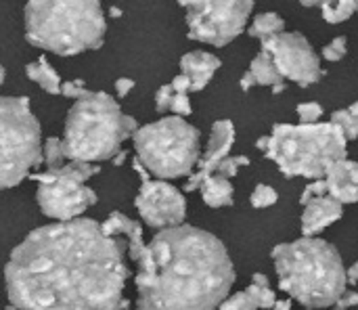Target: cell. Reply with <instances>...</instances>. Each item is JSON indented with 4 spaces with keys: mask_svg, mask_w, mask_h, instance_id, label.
Here are the masks:
<instances>
[{
    "mask_svg": "<svg viewBox=\"0 0 358 310\" xmlns=\"http://www.w3.org/2000/svg\"><path fill=\"white\" fill-rule=\"evenodd\" d=\"M248 292H250L252 298L256 300L258 309L271 310L275 307V302H277V296H275V292H273V288H271V281H268V277L262 275V273H256V275L252 277V283H250Z\"/></svg>",
    "mask_w": 358,
    "mask_h": 310,
    "instance_id": "7402d4cb",
    "label": "cell"
},
{
    "mask_svg": "<svg viewBox=\"0 0 358 310\" xmlns=\"http://www.w3.org/2000/svg\"><path fill=\"white\" fill-rule=\"evenodd\" d=\"M220 310H258L256 300L252 298V294L245 290V292H239L231 298H224V302L218 307Z\"/></svg>",
    "mask_w": 358,
    "mask_h": 310,
    "instance_id": "4316f807",
    "label": "cell"
},
{
    "mask_svg": "<svg viewBox=\"0 0 358 310\" xmlns=\"http://www.w3.org/2000/svg\"><path fill=\"white\" fill-rule=\"evenodd\" d=\"M243 166H250V157H245V155H235V157H224L220 164H218V168H216V172L218 174H222V176H227V178H233L237 172H239V168H243Z\"/></svg>",
    "mask_w": 358,
    "mask_h": 310,
    "instance_id": "83f0119b",
    "label": "cell"
},
{
    "mask_svg": "<svg viewBox=\"0 0 358 310\" xmlns=\"http://www.w3.org/2000/svg\"><path fill=\"white\" fill-rule=\"evenodd\" d=\"M132 88H134V80H130V78L115 80V92H117V97H126L128 92H132Z\"/></svg>",
    "mask_w": 358,
    "mask_h": 310,
    "instance_id": "8d00e7d4",
    "label": "cell"
},
{
    "mask_svg": "<svg viewBox=\"0 0 358 310\" xmlns=\"http://www.w3.org/2000/svg\"><path fill=\"white\" fill-rule=\"evenodd\" d=\"M279 82H283V76H281L279 67L275 65L273 57L266 50H260L254 57V61H252L250 69L245 71V76L241 78L239 86H241L243 92H248L256 84L258 86H275Z\"/></svg>",
    "mask_w": 358,
    "mask_h": 310,
    "instance_id": "ac0fdd59",
    "label": "cell"
},
{
    "mask_svg": "<svg viewBox=\"0 0 358 310\" xmlns=\"http://www.w3.org/2000/svg\"><path fill=\"white\" fill-rule=\"evenodd\" d=\"M42 157H44V164L46 168H59L65 164V151H63V141L61 139H46L44 147H42Z\"/></svg>",
    "mask_w": 358,
    "mask_h": 310,
    "instance_id": "d4e9b609",
    "label": "cell"
},
{
    "mask_svg": "<svg viewBox=\"0 0 358 310\" xmlns=\"http://www.w3.org/2000/svg\"><path fill=\"white\" fill-rule=\"evenodd\" d=\"M128 275L124 244L90 218L31 231L4 267L15 310H124Z\"/></svg>",
    "mask_w": 358,
    "mask_h": 310,
    "instance_id": "6da1fadb",
    "label": "cell"
},
{
    "mask_svg": "<svg viewBox=\"0 0 358 310\" xmlns=\"http://www.w3.org/2000/svg\"><path fill=\"white\" fill-rule=\"evenodd\" d=\"M4 84V67L0 65V86Z\"/></svg>",
    "mask_w": 358,
    "mask_h": 310,
    "instance_id": "7bdbcfd3",
    "label": "cell"
},
{
    "mask_svg": "<svg viewBox=\"0 0 358 310\" xmlns=\"http://www.w3.org/2000/svg\"><path fill=\"white\" fill-rule=\"evenodd\" d=\"M344 216V204L334 199L329 193L313 197L308 204H304V214H302V233L304 237H315L323 229L331 227Z\"/></svg>",
    "mask_w": 358,
    "mask_h": 310,
    "instance_id": "5bb4252c",
    "label": "cell"
},
{
    "mask_svg": "<svg viewBox=\"0 0 358 310\" xmlns=\"http://www.w3.org/2000/svg\"><path fill=\"white\" fill-rule=\"evenodd\" d=\"M346 275H348V283H350V286H358V262H355V265L346 271Z\"/></svg>",
    "mask_w": 358,
    "mask_h": 310,
    "instance_id": "74e56055",
    "label": "cell"
},
{
    "mask_svg": "<svg viewBox=\"0 0 358 310\" xmlns=\"http://www.w3.org/2000/svg\"><path fill=\"white\" fill-rule=\"evenodd\" d=\"M279 31H285V21L277 13H262L250 25V36L260 38V40H264L268 36H275Z\"/></svg>",
    "mask_w": 358,
    "mask_h": 310,
    "instance_id": "44dd1931",
    "label": "cell"
},
{
    "mask_svg": "<svg viewBox=\"0 0 358 310\" xmlns=\"http://www.w3.org/2000/svg\"><path fill=\"white\" fill-rule=\"evenodd\" d=\"M134 206L141 218L145 220V225L159 229V231L182 225L187 216L185 195L176 187L166 183L164 178L143 181L141 191L134 199Z\"/></svg>",
    "mask_w": 358,
    "mask_h": 310,
    "instance_id": "7c38bea8",
    "label": "cell"
},
{
    "mask_svg": "<svg viewBox=\"0 0 358 310\" xmlns=\"http://www.w3.org/2000/svg\"><path fill=\"white\" fill-rule=\"evenodd\" d=\"M111 15H113V17H120V15H122V10H117V8H111Z\"/></svg>",
    "mask_w": 358,
    "mask_h": 310,
    "instance_id": "ee69618b",
    "label": "cell"
},
{
    "mask_svg": "<svg viewBox=\"0 0 358 310\" xmlns=\"http://www.w3.org/2000/svg\"><path fill=\"white\" fill-rule=\"evenodd\" d=\"M279 275V290L304 309L334 307L346 292L348 275L340 252L317 237L279 244L271 252Z\"/></svg>",
    "mask_w": 358,
    "mask_h": 310,
    "instance_id": "3957f363",
    "label": "cell"
},
{
    "mask_svg": "<svg viewBox=\"0 0 358 310\" xmlns=\"http://www.w3.org/2000/svg\"><path fill=\"white\" fill-rule=\"evenodd\" d=\"M319 195H327V181L325 178H315L313 183L306 185V189L302 191V197H300V204H308L313 197H319Z\"/></svg>",
    "mask_w": 358,
    "mask_h": 310,
    "instance_id": "4dcf8cb0",
    "label": "cell"
},
{
    "mask_svg": "<svg viewBox=\"0 0 358 310\" xmlns=\"http://www.w3.org/2000/svg\"><path fill=\"white\" fill-rule=\"evenodd\" d=\"M101 0H27L25 38L61 57L99 48L105 38Z\"/></svg>",
    "mask_w": 358,
    "mask_h": 310,
    "instance_id": "277c9868",
    "label": "cell"
},
{
    "mask_svg": "<svg viewBox=\"0 0 358 310\" xmlns=\"http://www.w3.org/2000/svg\"><path fill=\"white\" fill-rule=\"evenodd\" d=\"M348 109H350V111H352L355 115H358V103H352V105H350Z\"/></svg>",
    "mask_w": 358,
    "mask_h": 310,
    "instance_id": "b9f144b4",
    "label": "cell"
},
{
    "mask_svg": "<svg viewBox=\"0 0 358 310\" xmlns=\"http://www.w3.org/2000/svg\"><path fill=\"white\" fill-rule=\"evenodd\" d=\"M348 141H357L358 139V115H355L350 109H338L331 113V120Z\"/></svg>",
    "mask_w": 358,
    "mask_h": 310,
    "instance_id": "cb8c5ba5",
    "label": "cell"
},
{
    "mask_svg": "<svg viewBox=\"0 0 358 310\" xmlns=\"http://www.w3.org/2000/svg\"><path fill=\"white\" fill-rule=\"evenodd\" d=\"M327 193L340 204H357L358 202V162L338 160L325 174Z\"/></svg>",
    "mask_w": 358,
    "mask_h": 310,
    "instance_id": "9a60e30c",
    "label": "cell"
},
{
    "mask_svg": "<svg viewBox=\"0 0 358 310\" xmlns=\"http://www.w3.org/2000/svg\"><path fill=\"white\" fill-rule=\"evenodd\" d=\"M296 111L302 124H315L323 118V107L319 103H300Z\"/></svg>",
    "mask_w": 358,
    "mask_h": 310,
    "instance_id": "f546056e",
    "label": "cell"
},
{
    "mask_svg": "<svg viewBox=\"0 0 358 310\" xmlns=\"http://www.w3.org/2000/svg\"><path fill=\"white\" fill-rule=\"evenodd\" d=\"M138 124L126 115L107 92H86L76 99L65 120L63 151L71 162H105L122 151V143L136 132Z\"/></svg>",
    "mask_w": 358,
    "mask_h": 310,
    "instance_id": "5b68a950",
    "label": "cell"
},
{
    "mask_svg": "<svg viewBox=\"0 0 358 310\" xmlns=\"http://www.w3.org/2000/svg\"><path fill=\"white\" fill-rule=\"evenodd\" d=\"M42 162V130L29 99L0 97V191L17 187Z\"/></svg>",
    "mask_w": 358,
    "mask_h": 310,
    "instance_id": "ba28073f",
    "label": "cell"
},
{
    "mask_svg": "<svg viewBox=\"0 0 358 310\" xmlns=\"http://www.w3.org/2000/svg\"><path fill=\"white\" fill-rule=\"evenodd\" d=\"M199 191H201V197H203L206 206H210V208L233 206V193H235V189H233L231 181L227 176L218 174V172L210 174L201 183Z\"/></svg>",
    "mask_w": 358,
    "mask_h": 310,
    "instance_id": "d6986e66",
    "label": "cell"
},
{
    "mask_svg": "<svg viewBox=\"0 0 358 310\" xmlns=\"http://www.w3.org/2000/svg\"><path fill=\"white\" fill-rule=\"evenodd\" d=\"M136 310H216L235 283L224 244L208 231L162 229L136 260Z\"/></svg>",
    "mask_w": 358,
    "mask_h": 310,
    "instance_id": "7a4b0ae2",
    "label": "cell"
},
{
    "mask_svg": "<svg viewBox=\"0 0 358 310\" xmlns=\"http://www.w3.org/2000/svg\"><path fill=\"white\" fill-rule=\"evenodd\" d=\"M172 88H174V92H189L191 90V80L185 76V73H180V76H176L172 82Z\"/></svg>",
    "mask_w": 358,
    "mask_h": 310,
    "instance_id": "d590c367",
    "label": "cell"
},
{
    "mask_svg": "<svg viewBox=\"0 0 358 310\" xmlns=\"http://www.w3.org/2000/svg\"><path fill=\"white\" fill-rule=\"evenodd\" d=\"M172 97H174V88H172V84H166V86H162V88L155 92V109H157L159 113H166V111H170Z\"/></svg>",
    "mask_w": 358,
    "mask_h": 310,
    "instance_id": "1f68e13d",
    "label": "cell"
},
{
    "mask_svg": "<svg viewBox=\"0 0 358 310\" xmlns=\"http://www.w3.org/2000/svg\"><path fill=\"white\" fill-rule=\"evenodd\" d=\"M187 10L189 38L212 46H227L248 25L256 0H178Z\"/></svg>",
    "mask_w": 358,
    "mask_h": 310,
    "instance_id": "30bf717a",
    "label": "cell"
},
{
    "mask_svg": "<svg viewBox=\"0 0 358 310\" xmlns=\"http://www.w3.org/2000/svg\"><path fill=\"white\" fill-rule=\"evenodd\" d=\"M300 4H304V6H321V4H325V2H331V0H298Z\"/></svg>",
    "mask_w": 358,
    "mask_h": 310,
    "instance_id": "ab89813d",
    "label": "cell"
},
{
    "mask_svg": "<svg viewBox=\"0 0 358 310\" xmlns=\"http://www.w3.org/2000/svg\"><path fill=\"white\" fill-rule=\"evenodd\" d=\"M101 227L111 237L124 235L128 239V254H130L132 262H136L141 258V254H143V250H145L147 244L143 241V227L136 220L128 218L122 212H113V214H109V218Z\"/></svg>",
    "mask_w": 358,
    "mask_h": 310,
    "instance_id": "e0dca14e",
    "label": "cell"
},
{
    "mask_svg": "<svg viewBox=\"0 0 358 310\" xmlns=\"http://www.w3.org/2000/svg\"><path fill=\"white\" fill-rule=\"evenodd\" d=\"M348 139L334 124H275L268 134L264 155L273 160L279 170L287 176L302 178H325L327 170L346 157Z\"/></svg>",
    "mask_w": 358,
    "mask_h": 310,
    "instance_id": "8992f818",
    "label": "cell"
},
{
    "mask_svg": "<svg viewBox=\"0 0 358 310\" xmlns=\"http://www.w3.org/2000/svg\"><path fill=\"white\" fill-rule=\"evenodd\" d=\"M352 307H358V294L357 292H344L331 310H348Z\"/></svg>",
    "mask_w": 358,
    "mask_h": 310,
    "instance_id": "e575fe53",
    "label": "cell"
},
{
    "mask_svg": "<svg viewBox=\"0 0 358 310\" xmlns=\"http://www.w3.org/2000/svg\"><path fill=\"white\" fill-rule=\"evenodd\" d=\"M233 143H235V126L231 120H218L214 126H212V132H210V141H208V149L206 153L199 157L197 162V170L191 172L187 185H185V191H195L201 187V183L216 172L218 164L229 157L231 149H233Z\"/></svg>",
    "mask_w": 358,
    "mask_h": 310,
    "instance_id": "4fadbf2b",
    "label": "cell"
},
{
    "mask_svg": "<svg viewBox=\"0 0 358 310\" xmlns=\"http://www.w3.org/2000/svg\"><path fill=\"white\" fill-rule=\"evenodd\" d=\"M138 162L157 178L189 176L199 162V130L182 115L138 126L132 134Z\"/></svg>",
    "mask_w": 358,
    "mask_h": 310,
    "instance_id": "52a82bcc",
    "label": "cell"
},
{
    "mask_svg": "<svg viewBox=\"0 0 358 310\" xmlns=\"http://www.w3.org/2000/svg\"><path fill=\"white\" fill-rule=\"evenodd\" d=\"M88 90L84 86L82 80H71V82H61V94L63 97H69V99H80L84 97Z\"/></svg>",
    "mask_w": 358,
    "mask_h": 310,
    "instance_id": "836d02e7",
    "label": "cell"
},
{
    "mask_svg": "<svg viewBox=\"0 0 358 310\" xmlns=\"http://www.w3.org/2000/svg\"><path fill=\"white\" fill-rule=\"evenodd\" d=\"M283 90H285V84H283V82H279V84L273 86V92H275V94H281Z\"/></svg>",
    "mask_w": 358,
    "mask_h": 310,
    "instance_id": "60d3db41",
    "label": "cell"
},
{
    "mask_svg": "<svg viewBox=\"0 0 358 310\" xmlns=\"http://www.w3.org/2000/svg\"><path fill=\"white\" fill-rule=\"evenodd\" d=\"M357 2L358 0H331V2H325L321 4V13H323V19L327 23H342L346 19H350L355 13H357Z\"/></svg>",
    "mask_w": 358,
    "mask_h": 310,
    "instance_id": "603a6c76",
    "label": "cell"
},
{
    "mask_svg": "<svg viewBox=\"0 0 358 310\" xmlns=\"http://www.w3.org/2000/svg\"><path fill=\"white\" fill-rule=\"evenodd\" d=\"M101 168L88 162H67L59 168L31 174L38 183V206L44 216L55 220L80 218L96 204V193L86 185Z\"/></svg>",
    "mask_w": 358,
    "mask_h": 310,
    "instance_id": "9c48e42d",
    "label": "cell"
},
{
    "mask_svg": "<svg viewBox=\"0 0 358 310\" xmlns=\"http://www.w3.org/2000/svg\"><path fill=\"white\" fill-rule=\"evenodd\" d=\"M271 310H292V298L289 300H277Z\"/></svg>",
    "mask_w": 358,
    "mask_h": 310,
    "instance_id": "f35d334b",
    "label": "cell"
},
{
    "mask_svg": "<svg viewBox=\"0 0 358 310\" xmlns=\"http://www.w3.org/2000/svg\"><path fill=\"white\" fill-rule=\"evenodd\" d=\"M262 50L273 57L283 80L287 78L298 86L317 84L323 76L321 59L317 57L310 42L298 31H279L264 38Z\"/></svg>",
    "mask_w": 358,
    "mask_h": 310,
    "instance_id": "8fae6325",
    "label": "cell"
},
{
    "mask_svg": "<svg viewBox=\"0 0 358 310\" xmlns=\"http://www.w3.org/2000/svg\"><path fill=\"white\" fill-rule=\"evenodd\" d=\"M170 111H172L174 115H189V113L193 111L187 92H174L172 103H170Z\"/></svg>",
    "mask_w": 358,
    "mask_h": 310,
    "instance_id": "d6a6232c",
    "label": "cell"
},
{
    "mask_svg": "<svg viewBox=\"0 0 358 310\" xmlns=\"http://www.w3.org/2000/svg\"><path fill=\"white\" fill-rule=\"evenodd\" d=\"M220 65L222 63L216 55L206 52V50H193L180 59V73H185L191 80V90L199 92L212 82Z\"/></svg>",
    "mask_w": 358,
    "mask_h": 310,
    "instance_id": "2e32d148",
    "label": "cell"
},
{
    "mask_svg": "<svg viewBox=\"0 0 358 310\" xmlns=\"http://www.w3.org/2000/svg\"><path fill=\"white\" fill-rule=\"evenodd\" d=\"M357 10H358V2H357Z\"/></svg>",
    "mask_w": 358,
    "mask_h": 310,
    "instance_id": "f6af8a7d",
    "label": "cell"
},
{
    "mask_svg": "<svg viewBox=\"0 0 358 310\" xmlns=\"http://www.w3.org/2000/svg\"><path fill=\"white\" fill-rule=\"evenodd\" d=\"M277 199H279V193H277L273 187H268V185H258V187L254 189L252 197H250L252 206L258 208V210H264V208L275 206Z\"/></svg>",
    "mask_w": 358,
    "mask_h": 310,
    "instance_id": "484cf974",
    "label": "cell"
},
{
    "mask_svg": "<svg viewBox=\"0 0 358 310\" xmlns=\"http://www.w3.org/2000/svg\"><path fill=\"white\" fill-rule=\"evenodd\" d=\"M25 71H27V78L34 80L44 92H48V94H61V78H59V73L55 71V67L44 57H40L36 63H29L25 67Z\"/></svg>",
    "mask_w": 358,
    "mask_h": 310,
    "instance_id": "ffe728a7",
    "label": "cell"
},
{
    "mask_svg": "<svg viewBox=\"0 0 358 310\" xmlns=\"http://www.w3.org/2000/svg\"><path fill=\"white\" fill-rule=\"evenodd\" d=\"M346 36H338V38H334L325 48H323V59L325 61H331V63H336V61H342L344 59V55H346Z\"/></svg>",
    "mask_w": 358,
    "mask_h": 310,
    "instance_id": "f1b7e54d",
    "label": "cell"
}]
</instances>
